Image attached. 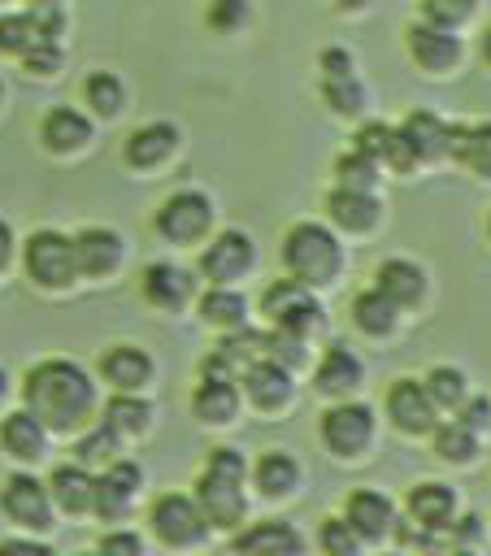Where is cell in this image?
Here are the masks:
<instances>
[{"instance_id": "cell-1", "label": "cell", "mask_w": 491, "mask_h": 556, "mask_svg": "<svg viewBox=\"0 0 491 556\" xmlns=\"http://www.w3.org/2000/svg\"><path fill=\"white\" fill-rule=\"evenodd\" d=\"M22 395H26V408L48 426V430H74L91 417L96 408V387L87 378L83 365L65 361V356H52V361H39L26 382H22Z\"/></svg>"}, {"instance_id": "cell-2", "label": "cell", "mask_w": 491, "mask_h": 556, "mask_svg": "<svg viewBox=\"0 0 491 556\" xmlns=\"http://www.w3.org/2000/svg\"><path fill=\"white\" fill-rule=\"evenodd\" d=\"M282 265L291 278H300L304 287H317V282H330L335 269H339V243L330 230H322L317 222H300L287 230L282 239Z\"/></svg>"}, {"instance_id": "cell-3", "label": "cell", "mask_w": 491, "mask_h": 556, "mask_svg": "<svg viewBox=\"0 0 491 556\" xmlns=\"http://www.w3.org/2000/svg\"><path fill=\"white\" fill-rule=\"evenodd\" d=\"M26 274L39 282V287H70L74 274H78V261H74V239L56 235V230H35L26 239Z\"/></svg>"}, {"instance_id": "cell-4", "label": "cell", "mask_w": 491, "mask_h": 556, "mask_svg": "<svg viewBox=\"0 0 491 556\" xmlns=\"http://www.w3.org/2000/svg\"><path fill=\"white\" fill-rule=\"evenodd\" d=\"M261 308L269 313L274 326H287V330H300V334H309L313 326H322V308H317V300L309 295V287H304L300 278L274 282V287L261 295Z\"/></svg>"}, {"instance_id": "cell-5", "label": "cell", "mask_w": 491, "mask_h": 556, "mask_svg": "<svg viewBox=\"0 0 491 556\" xmlns=\"http://www.w3.org/2000/svg\"><path fill=\"white\" fill-rule=\"evenodd\" d=\"M213 222V208H209V195L200 191H174L161 208H156V230L169 239V243H191L209 230Z\"/></svg>"}, {"instance_id": "cell-6", "label": "cell", "mask_w": 491, "mask_h": 556, "mask_svg": "<svg viewBox=\"0 0 491 556\" xmlns=\"http://www.w3.org/2000/svg\"><path fill=\"white\" fill-rule=\"evenodd\" d=\"M0 508H4L13 521L30 526V530H48V521H52V495H48V486H43L39 478H30V473H13V478L4 482Z\"/></svg>"}, {"instance_id": "cell-7", "label": "cell", "mask_w": 491, "mask_h": 556, "mask_svg": "<svg viewBox=\"0 0 491 556\" xmlns=\"http://www.w3.org/2000/svg\"><path fill=\"white\" fill-rule=\"evenodd\" d=\"M204 526H209V521H204L200 504L187 500V495H161V500L152 504V530H156L165 543H174V547L204 539Z\"/></svg>"}, {"instance_id": "cell-8", "label": "cell", "mask_w": 491, "mask_h": 556, "mask_svg": "<svg viewBox=\"0 0 491 556\" xmlns=\"http://www.w3.org/2000/svg\"><path fill=\"white\" fill-rule=\"evenodd\" d=\"M369 434H374V417H369L365 404H339V408H330V413L322 417V439H326L330 452H339V456L361 452V447L369 443Z\"/></svg>"}, {"instance_id": "cell-9", "label": "cell", "mask_w": 491, "mask_h": 556, "mask_svg": "<svg viewBox=\"0 0 491 556\" xmlns=\"http://www.w3.org/2000/svg\"><path fill=\"white\" fill-rule=\"evenodd\" d=\"M408 52L426 70H452L461 61V39L452 35V26H439L426 17V22L408 26Z\"/></svg>"}, {"instance_id": "cell-10", "label": "cell", "mask_w": 491, "mask_h": 556, "mask_svg": "<svg viewBox=\"0 0 491 556\" xmlns=\"http://www.w3.org/2000/svg\"><path fill=\"white\" fill-rule=\"evenodd\" d=\"M196 504H200L204 521H213V526H239V517H243L239 478H226V473L204 469V478L196 482Z\"/></svg>"}, {"instance_id": "cell-11", "label": "cell", "mask_w": 491, "mask_h": 556, "mask_svg": "<svg viewBox=\"0 0 491 556\" xmlns=\"http://www.w3.org/2000/svg\"><path fill=\"white\" fill-rule=\"evenodd\" d=\"M387 413H391V421H395L400 430H408V434L435 430V400H430L426 387L413 382V378H400V382L387 391Z\"/></svg>"}, {"instance_id": "cell-12", "label": "cell", "mask_w": 491, "mask_h": 556, "mask_svg": "<svg viewBox=\"0 0 491 556\" xmlns=\"http://www.w3.org/2000/svg\"><path fill=\"white\" fill-rule=\"evenodd\" d=\"M135 491H139V465H130V460H113V465L96 478L91 508H96L104 521H113V517H122V513L130 508Z\"/></svg>"}, {"instance_id": "cell-13", "label": "cell", "mask_w": 491, "mask_h": 556, "mask_svg": "<svg viewBox=\"0 0 491 556\" xmlns=\"http://www.w3.org/2000/svg\"><path fill=\"white\" fill-rule=\"evenodd\" d=\"M248 265H252V239L239 235V230L217 235V239L204 248V256H200V269H204V278H213V282H230V278H239Z\"/></svg>"}, {"instance_id": "cell-14", "label": "cell", "mask_w": 491, "mask_h": 556, "mask_svg": "<svg viewBox=\"0 0 491 556\" xmlns=\"http://www.w3.org/2000/svg\"><path fill=\"white\" fill-rule=\"evenodd\" d=\"M243 391L256 408H278L291 400V369L278 361H248L243 365Z\"/></svg>"}, {"instance_id": "cell-15", "label": "cell", "mask_w": 491, "mask_h": 556, "mask_svg": "<svg viewBox=\"0 0 491 556\" xmlns=\"http://www.w3.org/2000/svg\"><path fill=\"white\" fill-rule=\"evenodd\" d=\"M74 261H78V274H91V278L109 274L122 261V239L113 230H104V226H87L74 239Z\"/></svg>"}, {"instance_id": "cell-16", "label": "cell", "mask_w": 491, "mask_h": 556, "mask_svg": "<svg viewBox=\"0 0 491 556\" xmlns=\"http://www.w3.org/2000/svg\"><path fill=\"white\" fill-rule=\"evenodd\" d=\"M100 374H104L117 391H139V387L152 378V356L139 352V348H130V343H122V348H109V352L100 356Z\"/></svg>"}, {"instance_id": "cell-17", "label": "cell", "mask_w": 491, "mask_h": 556, "mask_svg": "<svg viewBox=\"0 0 491 556\" xmlns=\"http://www.w3.org/2000/svg\"><path fill=\"white\" fill-rule=\"evenodd\" d=\"M143 295L161 308H182V300L191 295V274L169 261H152L143 269Z\"/></svg>"}, {"instance_id": "cell-18", "label": "cell", "mask_w": 491, "mask_h": 556, "mask_svg": "<svg viewBox=\"0 0 491 556\" xmlns=\"http://www.w3.org/2000/svg\"><path fill=\"white\" fill-rule=\"evenodd\" d=\"M43 430H48V426H43L30 408H17V413H9V417L0 421V443H4L9 456L35 460V456L43 452Z\"/></svg>"}, {"instance_id": "cell-19", "label": "cell", "mask_w": 491, "mask_h": 556, "mask_svg": "<svg viewBox=\"0 0 491 556\" xmlns=\"http://www.w3.org/2000/svg\"><path fill=\"white\" fill-rule=\"evenodd\" d=\"M48 495L65 508V513H87L91 508V495H96V478L78 465H56L52 478H48Z\"/></svg>"}, {"instance_id": "cell-20", "label": "cell", "mask_w": 491, "mask_h": 556, "mask_svg": "<svg viewBox=\"0 0 491 556\" xmlns=\"http://www.w3.org/2000/svg\"><path fill=\"white\" fill-rule=\"evenodd\" d=\"M348 521H352V530H356L361 539H378V534L391 530L395 508H391V500L378 495V491H352V495H348Z\"/></svg>"}, {"instance_id": "cell-21", "label": "cell", "mask_w": 491, "mask_h": 556, "mask_svg": "<svg viewBox=\"0 0 491 556\" xmlns=\"http://www.w3.org/2000/svg\"><path fill=\"white\" fill-rule=\"evenodd\" d=\"M448 152H452L465 169L491 178V122H478V126H452Z\"/></svg>"}, {"instance_id": "cell-22", "label": "cell", "mask_w": 491, "mask_h": 556, "mask_svg": "<svg viewBox=\"0 0 491 556\" xmlns=\"http://www.w3.org/2000/svg\"><path fill=\"white\" fill-rule=\"evenodd\" d=\"M174 148H178V130H174L169 122H152V126H139V130L126 139V161L139 165V169H148V165L165 161Z\"/></svg>"}, {"instance_id": "cell-23", "label": "cell", "mask_w": 491, "mask_h": 556, "mask_svg": "<svg viewBox=\"0 0 491 556\" xmlns=\"http://www.w3.org/2000/svg\"><path fill=\"white\" fill-rule=\"evenodd\" d=\"M400 130H404V139L413 143L417 161H421V156H426V161H430V156H443V152H448V139H452V126H448L443 117H435V113H421V109L408 113Z\"/></svg>"}, {"instance_id": "cell-24", "label": "cell", "mask_w": 491, "mask_h": 556, "mask_svg": "<svg viewBox=\"0 0 491 556\" xmlns=\"http://www.w3.org/2000/svg\"><path fill=\"white\" fill-rule=\"evenodd\" d=\"M374 287H378L382 295H391L395 304H417L421 291H426V274H421L413 261H382Z\"/></svg>"}, {"instance_id": "cell-25", "label": "cell", "mask_w": 491, "mask_h": 556, "mask_svg": "<svg viewBox=\"0 0 491 556\" xmlns=\"http://www.w3.org/2000/svg\"><path fill=\"white\" fill-rule=\"evenodd\" d=\"M91 139V122L78 113V109H52L48 117H43V143L52 148V152H74V148H83Z\"/></svg>"}, {"instance_id": "cell-26", "label": "cell", "mask_w": 491, "mask_h": 556, "mask_svg": "<svg viewBox=\"0 0 491 556\" xmlns=\"http://www.w3.org/2000/svg\"><path fill=\"white\" fill-rule=\"evenodd\" d=\"M191 408H196L200 421H230L235 408H239V391L230 387V378L204 374V382H200L196 395H191Z\"/></svg>"}, {"instance_id": "cell-27", "label": "cell", "mask_w": 491, "mask_h": 556, "mask_svg": "<svg viewBox=\"0 0 491 556\" xmlns=\"http://www.w3.org/2000/svg\"><path fill=\"white\" fill-rule=\"evenodd\" d=\"M408 513L421 526H448L452 513H456V495L443 482H421V486L408 491Z\"/></svg>"}, {"instance_id": "cell-28", "label": "cell", "mask_w": 491, "mask_h": 556, "mask_svg": "<svg viewBox=\"0 0 491 556\" xmlns=\"http://www.w3.org/2000/svg\"><path fill=\"white\" fill-rule=\"evenodd\" d=\"M326 208H330V217H335L339 226H348V230H369V226L378 222V204H374V195H369V191H356V187H339V191H330Z\"/></svg>"}, {"instance_id": "cell-29", "label": "cell", "mask_w": 491, "mask_h": 556, "mask_svg": "<svg viewBox=\"0 0 491 556\" xmlns=\"http://www.w3.org/2000/svg\"><path fill=\"white\" fill-rule=\"evenodd\" d=\"M361 361L348 352V348H330L326 356H322V365H317V391H326V395H339V391H352L356 382H361Z\"/></svg>"}, {"instance_id": "cell-30", "label": "cell", "mask_w": 491, "mask_h": 556, "mask_svg": "<svg viewBox=\"0 0 491 556\" xmlns=\"http://www.w3.org/2000/svg\"><path fill=\"white\" fill-rule=\"evenodd\" d=\"M304 543H300V534L287 526V521H265V526H252L248 534H239L235 539V552H300Z\"/></svg>"}, {"instance_id": "cell-31", "label": "cell", "mask_w": 491, "mask_h": 556, "mask_svg": "<svg viewBox=\"0 0 491 556\" xmlns=\"http://www.w3.org/2000/svg\"><path fill=\"white\" fill-rule=\"evenodd\" d=\"M395 308H400V304L374 287V291H361V295L352 300V321H356L365 334H387V330L395 326Z\"/></svg>"}, {"instance_id": "cell-32", "label": "cell", "mask_w": 491, "mask_h": 556, "mask_svg": "<svg viewBox=\"0 0 491 556\" xmlns=\"http://www.w3.org/2000/svg\"><path fill=\"white\" fill-rule=\"evenodd\" d=\"M300 482V465L287 456V452H265L256 460V486L265 495H287L291 486Z\"/></svg>"}, {"instance_id": "cell-33", "label": "cell", "mask_w": 491, "mask_h": 556, "mask_svg": "<svg viewBox=\"0 0 491 556\" xmlns=\"http://www.w3.org/2000/svg\"><path fill=\"white\" fill-rule=\"evenodd\" d=\"M148 417H152V408H148L143 400H135L130 391H117V395L104 404V426H113L117 434H139V430L148 426Z\"/></svg>"}, {"instance_id": "cell-34", "label": "cell", "mask_w": 491, "mask_h": 556, "mask_svg": "<svg viewBox=\"0 0 491 556\" xmlns=\"http://www.w3.org/2000/svg\"><path fill=\"white\" fill-rule=\"evenodd\" d=\"M200 313H204V321H209V326L235 330V326H243L248 304H243V295H235V291H226V287H213V291L200 300Z\"/></svg>"}, {"instance_id": "cell-35", "label": "cell", "mask_w": 491, "mask_h": 556, "mask_svg": "<svg viewBox=\"0 0 491 556\" xmlns=\"http://www.w3.org/2000/svg\"><path fill=\"white\" fill-rule=\"evenodd\" d=\"M35 43H48V35L39 30L35 13H13V17H0V52H30Z\"/></svg>"}, {"instance_id": "cell-36", "label": "cell", "mask_w": 491, "mask_h": 556, "mask_svg": "<svg viewBox=\"0 0 491 556\" xmlns=\"http://www.w3.org/2000/svg\"><path fill=\"white\" fill-rule=\"evenodd\" d=\"M435 452H439L443 460H474V452H478V430H469V426L456 417V421H448V426L435 430Z\"/></svg>"}, {"instance_id": "cell-37", "label": "cell", "mask_w": 491, "mask_h": 556, "mask_svg": "<svg viewBox=\"0 0 491 556\" xmlns=\"http://www.w3.org/2000/svg\"><path fill=\"white\" fill-rule=\"evenodd\" d=\"M426 395L435 400V408H456L465 400V374L452 365H439L426 374Z\"/></svg>"}, {"instance_id": "cell-38", "label": "cell", "mask_w": 491, "mask_h": 556, "mask_svg": "<svg viewBox=\"0 0 491 556\" xmlns=\"http://www.w3.org/2000/svg\"><path fill=\"white\" fill-rule=\"evenodd\" d=\"M83 91H87V104H91L96 113H104V117H113V113L122 109V100H126V91H122V83H117L113 74H91V78L83 83Z\"/></svg>"}, {"instance_id": "cell-39", "label": "cell", "mask_w": 491, "mask_h": 556, "mask_svg": "<svg viewBox=\"0 0 491 556\" xmlns=\"http://www.w3.org/2000/svg\"><path fill=\"white\" fill-rule=\"evenodd\" d=\"M265 352H269V361L295 369L304 361V334L300 330H287V326H274V334H265Z\"/></svg>"}, {"instance_id": "cell-40", "label": "cell", "mask_w": 491, "mask_h": 556, "mask_svg": "<svg viewBox=\"0 0 491 556\" xmlns=\"http://www.w3.org/2000/svg\"><path fill=\"white\" fill-rule=\"evenodd\" d=\"M378 169V161H369L365 152H348V156H339V165H335V174H339V187H356V191H369L374 187V174Z\"/></svg>"}, {"instance_id": "cell-41", "label": "cell", "mask_w": 491, "mask_h": 556, "mask_svg": "<svg viewBox=\"0 0 491 556\" xmlns=\"http://www.w3.org/2000/svg\"><path fill=\"white\" fill-rule=\"evenodd\" d=\"M322 91H326V100H330L339 113H356V109L365 104V91H361V83H356L352 74H343V78H326Z\"/></svg>"}, {"instance_id": "cell-42", "label": "cell", "mask_w": 491, "mask_h": 556, "mask_svg": "<svg viewBox=\"0 0 491 556\" xmlns=\"http://www.w3.org/2000/svg\"><path fill=\"white\" fill-rule=\"evenodd\" d=\"M217 352H222V356H226L230 365H248V361H252L256 352H265V334H256V330H243V326H235V334H230V339H226V343H222Z\"/></svg>"}, {"instance_id": "cell-43", "label": "cell", "mask_w": 491, "mask_h": 556, "mask_svg": "<svg viewBox=\"0 0 491 556\" xmlns=\"http://www.w3.org/2000/svg\"><path fill=\"white\" fill-rule=\"evenodd\" d=\"M74 452H78L83 465H87V460H113V452H117V430H113V426H100V430L83 434Z\"/></svg>"}, {"instance_id": "cell-44", "label": "cell", "mask_w": 491, "mask_h": 556, "mask_svg": "<svg viewBox=\"0 0 491 556\" xmlns=\"http://www.w3.org/2000/svg\"><path fill=\"white\" fill-rule=\"evenodd\" d=\"M356 543H361V534L352 530L348 517H330V521L322 526V547H326V552H335V556H352Z\"/></svg>"}, {"instance_id": "cell-45", "label": "cell", "mask_w": 491, "mask_h": 556, "mask_svg": "<svg viewBox=\"0 0 491 556\" xmlns=\"http://www.w3.org/2000/svg\"><path fill=\"white\" fill-rule=\"evenodd\" d=\"M474 4H478V0H421L426 17L439 22V26H461V22L474 13Z\"/></svg>"}, {"instance_id": "cell-46", "label": "cell", "mask_w": 491, "mask_h": 556, "mask_svg": "<svg viewBox=\"0 0 491 556\" xmlns=\"http://www.w3.org/2000/svg\"><path fill=\"white\" fill-rule=\"evenodd\" d=\"M387 139H391V126L369 122V126L356 130V152H365L369 161H382V156H387Z\"/></svg>"}, {"instance_id": "cell-47", "label": "cell", "mask_w": 491, "mask_h": 556, "mask_svg": "<svg viewBox=\"0 0 491 556\" xmlns=\"http://www.w3.org/2000/svg\"><path fill=\"white\" fill-rule=\"evenodd\" d=\"M22 61H26L30 74H56L61 70V48H56V39H48V43H35L30 52H22Z\"/></svg>"}, {"instance_id": "cell-48", "label": "cell", "mask_w": 491, "mask_h": 556, "mask_svg": "<svg viewBox=\"0 0 491 556\" xmlns=\"http://www.w3.org/2000/svg\"><path fill=\"white\" fill-rule=\"evenodd\" d=\"M243 17H248V0H213V9H209V22L217 30H235Z\"/></svg>"}, {"instance_id": "cell-49", "label": "cell", "mask_w": 491, "mask_h": 556, "mask_svg": "<svg viewBox=\"0 0 491 556\" xmlns=\"http://www.w3.org/2000/svg\"><path fill=\"white\" fill-rule=\"evenodd\" d=\"M209 469L243 482V469H248V465H243V456H239L235 447H213V452H209Z\"/></svg>"}, {"instance_id": "cell-50", "label": "cell", "mask_w": 491, "mask_h": 556, "mask_svg": "<svg viewBox=\"0 0 491 556\" xmlns=\"http://www.w3.org/2000/svg\"><path fill=\"white\" fill-rule=\"evenodd\" d=\"M456 408H461V421H465L469 430H487V426H491V400H487V395H478V400H461Z\"/></svg>"}, {"instance_id": "cell-51", "label": "cell", "mask_w": 491, "mask_h": 556, "mask_svg": "<svg viewBox=\"0 0 491 556\" xmlns=\"http://www.w3.org/2000/svg\"><path fill=\"white\" fill-rule=\"evenodd\" d=\"M382 161H391L395 169H413L417 152H413V143L404 139V130H391V139H387V156H382Z\"/></svg>"}, {"instance_id": "cell-52", "label": "cell", "mask_w": 491, "mask_h": 556, "mask_svg": "<svg viewBox=\"0 0 491 556\" xmlns=\"http://www.w3.org/2000/svg\"><path fill=\"white\" fill-rule=\"evenodd\" d=\"M322 70H326V78H343V74H352V56L343 48H326L322 52Z\"/></svg>"}, {"instance_id": "cell-53", "label": "cell", "mask_w": 491, "mask_h": 556, "mask_svg": "<svg viewBox=\"0 0 491 556\" xmlns=\"http://www.w3.org/2000/svg\"><path fill=\"white\" fill-rule=\"evenodd\" d=\"M100 547H104V552H130V556H135V552H139V539H135V534H104Z\"/></svg>"}, {"instance_id": "cell-54", "label": "cell", "mask_w": 491, "mask_h": 556, "mask_svg": "<svg viewBox=\"0 0 491 556\" xmlns=\"http://www.w3.org/2000/svg\"><path fill=\"white\" fill-rule=\"evenodd\" d=\"M0 552H35V556H48V547H43V543H26V539H4V543H0Z\"/></svg>"}, {"instance_id": "cell-55", "label": "cell", "mask_w": 491, "mask_h": 556, "mask_svg": "<svg viewBox=\"0 0 491 556\" xmlns=\"http://www.w3.org/2000/svg\"><path fill=\"white\" fill-rule=\"evenodd\" d=\"M478 534H482V526H478V517H465V521L456 526V539H465V543H469V539H478Z\"/></svg>"}, {"instance_id": "cell-56", "label": "cell", "mask_w": 491, "mask_h": 556, "mask_svg": "<svg viewBox=\"0 0 491 556\" xmlns=\"http://www.w3.org/2000/svg\"><path fill=\"white\" fill-rule=\"evenodd\" d=\"M9 252H13V235H9V226L0 222V269L9 265Z\"/></svg>"}, {"instance_id": "cell-57", "label": "cell", "mask_w": 491, "mask_h": 556, "mask_svg": "<svg viewBox=\"0 0 491 556\" xmlns=\"http://www.w3.org/2000/svg\"><path fill=\"white\" fill-rule=\"evenodd\" d=\"M482 56H487V65H491V26L482 30Z\"/></svg>"}, {"instance_id": "cell-58", "label": "cell", "mask_w": 491, "mask_h": 556, "mask_svg": "<svg viewBox=\"0 0 491 556\" xmlns=\"http://www.w3.org/2000/svg\"><path fill=\"white\" fill-rule=\"evenodd\" d=\"M4 391H9V378H4V369H0V400H4Z\"/></svg>"}, {"instance_id": "cell-59", "label": "cell", "mask_w": 491, "mask_h": 556, "mask_svg": "<svg viewBox=\"0 0 491 556\" xmlns=\"http://www.w3.org/2000/svg\"><path fill=\"white\" fill-rule=\"evenodd\" d=\"M339 4H348V9H352V4H365V0H339Z\"/></svg>"}, {"instance_id": "cell-60", "label": "cell", "mask_w": 491, "mask_h": 556, "mask_svg": "<svg viewBox=\"0 0 491 556\" xmlns=\"http://www.w3.org/2000/svg\"><path fill=\"white\" fill-rule=\"evenodd\" d=\"M30 4H56V0H30Z\"/></svg>"}, {"instance_id": "cell-61", "label": "cell", "mask_w": 491, "mask_h": 556, "mask_svg": "<svg viewBox=\"0 0 491 556\" xmlns=\"http://www.w3.org/2000/svg\"><path fill=\"white\" fill-rule=\"evenodd\" d=\"M487 230H491V222H487Z\"/></svg>"}]
</instances>
